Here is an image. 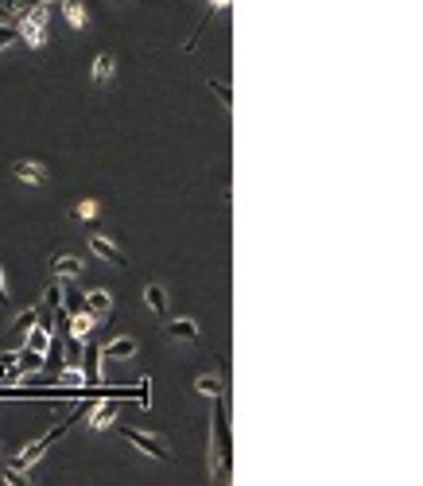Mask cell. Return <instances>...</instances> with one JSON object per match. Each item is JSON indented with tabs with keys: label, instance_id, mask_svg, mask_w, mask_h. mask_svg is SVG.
Here are the masks:
<instances>
[{
	"label": "cell",
	"instance_id": "obj_13",
	"mask_svg": "<svg viewBox=\"0 0 423 486\" xmlns=\"http://www.w3.org/2000/svg\"><path fill=\"white\" fill-rule=\"evenodd\" d=\"M27 350H39V354H47V346H51V327L47 323H39V319H35V327L27 331Z\"/></svg>",
	"mask_w": 423,
	"mask_h": 486
},
{
	"label": "cell",
	"instance_id": "obj_26",
	"mask_svg": "<svg viewBox=\"0 0 423 486\" xmlns=\"http://www.w3.org/2000/svg\"><path fill=\"white\" fill-rule=\"evenodd\" d=\"M148 386H152V377H140V386H136V401H140V409H148Z\"/></svg>",
	"mask_w": 423,
	"mask_h": 486
},
{
	"label": "cell",
	"instance_id": "obj_17",
	"mask_svg": "<svg viewBox=\"0 0 423 486\" xmlns=\"http://www.w3.org/2000/svg\"><path fill=\"white\" fill-rule=\"evenodd\" d=\"M194 389H199L202 397H214V401H217V397H222V377H217V374H202L199 381H194Z\"/></svg>",
	"mask_w": 423,
	"mask_h": 486
},
{
	"label": "cell",
	"instance_id": "obj_28",
	"mask_svg": "<svg viewBox=\"0 0 423 486\" xmlns=\"http://www.w3.org/2000/svg\"><path fill=\"white\" fill-rule=\"evenodd\" d=\"M27 4H32V8H51V12L62 8V0H27Z\"/></svg>",
	"mask_w": 423,
	"mask_h": 486
},
{
	"label": "cell",
	"instance_id": "obj_24",
	"mask_svg": "<svg viewBox=\"0 0 423 486\" xmlns=\"http://www.w3.org/2000/svg\"><path fill=\"white\" fill-rule=\"evenodd\" d=\"M210 90H214L217 98L225 101V105H233V90H229V86H225V82H214V78H210Z\"/></svg>",
	"mask_w": 423,
	"mask_h": 486
},
{
	"label": "cell",
	"instance_id": "obj_19",
	"mask_svg": "<svg viewBox=\"0 0 423 486\" xmlns=\"http://www.w3.org/2000/svg\"><path fill=\"white\" fill-rule=\"evenodd\" d=\"M82 300H86V292H78V288H62V311H67V315L82 311Z\"/></svg>",
	"mask_w": 423,
	"mask_h": 486
},
{
	"label": "cell",
	"instance_id": "obj_6",
	"mask_svg": "<svg viewBox=\"0 0 423 486\" xmlns=\"http://www.w3.org/2000/svg\"><path fill=\"white\" fill-rule=\"evenodd\" d=\"M90 253H98L101 261H109V265H125V253H121V245H113L105 234H93L90 237Z\"/></svg>",
	"mask_w": 423,
	"mask_h": 486
},
{
	"label": "cell",
	"instance_id": "obj_18",
	"mask_svg": "<svg viewBox=\"0 0 423 486\" xmlns=\"http://www.w3.org/2000/svg\"><path fill=\"white\" fill-rule=\"evenodd\" d=\"M109 78H113V55L105 51V55H98V63H93V82L105 86Z\"/></svg>",
	"mask_w": 423,
	"mask_h": 486
},
{
	"label": "cell",
	"instance_id": "obj_9",
	"mask_svg": "<svg viewBox=\"0 0 423 486\" xmlns=\"http://www.w3.org/2000/svg\"><path fill=\"white\" fill-rule=\"evenodd\" d=\"M82 261H78V257H55V261H51V272H55V277L58 280H74V277H82Z\"/></svg>",
	"mask_w": 423,
	"mask_h": 486
},
{
	"label": "cell",
	"instance_id": "obj_1",
	"mask_svg": "<svg viewBox=\"0 0 423 486\" xmlns=\"http://www.w3.org/2000/svg\"><path fill=\"white\" fill-rule=\"evenodd\" d=\"M90 409H93V401H90V405H82V409H78V412H74V416H70V420H62V424H58V428H51L47 436H43V440H35V444H32V447H27V452H20V455H16V463H12V467H20V471H32V467H35V463H39V459H43V452H47V447H51V444H55V440H58V436H62V432H67V428H70V424H74V420H78V416H86V412H90Z\"/></svg>",
	"mask_w": 423,
	"mask_h": 486
},
{
	"label": "cell",
	"instance_id": "obj_22",
	"mask_svg": "<svg viewBox=\"0 0 423 486\" xmlns=\"http://www.w3.org/2000/svg\"><path fill=\"white\" fill-rule=\"evenodd\" d=\"M62 386H70V389H74V393H78V386H86V377H82V369H78L74 362H70V366L62 369Z\"/></svg>",
	"mask_w": 423,
	"mask_h": 486
},
{
	"label": "cell",
	"instance_id": "obj_3",
	"mask_svg": "<svg viewBox=\"0 0 423 486\" xmlns=\"http://www.w3.org/2000/svg\"><path fill=\"white\" fill-rule=\"evenodd\" d=\"M214 428H217V452H222V463H217V478H229V455H233V440H229V420L225 412H214Z\"/></svg>",
	"mask_w": 423,
	"mask_h": 486
},
{
	"label": "cell",
	"instance_id": "obj_12",
	"mask_svg": "<svg viewBox=\"0 0 423 486\" xmlns=\"http://www.w3.org/2000/svg\"><path fill=\"white\" fill-rule=\"evenodd\" d=\"M167 335L183 339V343H194V339H199V323H194V319H171V323H167Z\"/></svg>",
	"mask_w": 423,
	"mask_h": 486
},
{
	"label": "cell",
	"instance_id": "obj_8",
	"mask_svg": "<svg viewBox=\"0 0 423 486\" xmlns=\"http://www.w3.org/2000/svg\"><path fill=\"white\" fill-rule=\"evenodd\" d=\"M12 362H16V374H39V369L47 366V354H39V350H20Z\"/></svg>",
	"mask_w": 423,
	"mask_h": 486
},
{
	"label": "cell",
	"instance_id": "obj_7",
	"mask_svg": "<svg viewBox=\"0 0 423 486\" xmlns=\"http://www.w3.org/2000/svg\"><path fill=\"white\" fill-rule=\"evenodd\" d=\"M82 308L90 311L93 319H105V315H109V308H113V296H109V292H101V288H98V292H86Z\"/></svg>",
	"mask_w": 423,
	"mask_h": 486
},
{
	"label": "cell",
	"instance_id": "obj_29",
	"mask_svg": "<svg viewBox=\"0 0 423 486\" xmlns=\"http://www.w3.org/2000/svg\"><path fill=\"white\" fill-rule=\"evenodd\" d=\"M16 35H20L16 27H0V47H8V43L16 39Z\"/></svg>",
	"mask_w": 423,
	"mask_h": 486
},
{
	"label": "cell",
	"instance_id": "obj_25",
	"mask_svg": "<svg viewBox=\"0 0 423 486\" xmlns=\"http://www.w3.org/2000/svg\"><path fill=\"white\" fill-rule=\"evenodd\" d=\"M4 482H8V486H24L27 478H24V471H20V467H8V471H4Z\"/></svg>",
	"mask_w": 423,
	"mask_h": 486
},
{
	"label": "cell",
	"instance_id": "obj_5",
	"mask_svg": "<svg viewBox=\"0 0 423 486\" xmlns=\"http://www.w3.org/2000/svg\"><path fill=\"white\" fill-rule=\"evenodd\" d=\"M12 176H16L20 183H32V187H47L51 183L47 168H39V164H32V159H20V164H12Z\"/></svg>",
	"mask_w": 423,
	"mask_h": 486
},
{
	"label": "cell",
	"instance_id": "obj_4",
	"mask_svg": "<svg viewBox=\"0 0 423 486\" xmlns=\"http://www.w3.org/2000/svg\"><path fill=\"white\" fill-rule=\"evenodd\" d=\"M47 12L51 8H32L24 16V32H20V35H24L32 47H43V39H47Z\"/></svg>",
	"mask_w": 423,
	"mask_h": 486
},
{
	"label": "cell",
	"instance_id": "obj_14",
	"mask_svg": "<svg viewBox=\"0 0 423 486\" xmlns=\"http://www.w3.org/2000/svg\"><path fill=\"white\" fill-rule=\"evenodd\" d=\"M93 428H109L113 424V416L121 412V401H105V405H93Z\"/></svg>",
	"mask_w": 423,
	"mask_h": 486
},
{
	"label": "cell",
	"instance_id": "obj_15",
	"mask_svg": "<svg viewBox=\"0 0 423 486\" xmlns=\"http://www.w3.org/2000/svg\"><path fill=\"white\" fill-rule=\"evenodd\" d=\"M144 303H148L156 315H167V292H163V284H148V288H144Z\"/></svg>",
	"mask_w": 423,
	"mask_h": 486
},
{
	"label": "cell",
	"instance_id": "obj_30",
	"mask_svg": "<svg viewBox=\"0 0 423 486\" xmlns=\"http://www.w3.org/2000/svg\"><path fill=\"white\" fill-rule=\"evenodd\" d=\"M0 303H8V284H4V272H0Z\"/></svg>",
	"mask_w": 423,
	"mask_h": 486
},
{
	"label": "cell",
	"instance_id": "obj_10",
	"mask_svg": "<svg viewBox=\"0 0 423 486\" xmlns=\"http://www.w3.org/2000/svg\"><path fill=\"white\" fill-rule=\"evenodd\" d=\"M136 354V339H113V343L101 346V358L116 362V358H133Z\"/></svg>",
	"mask_w": 423,
	"mask_h": 486
},
{
	"label": "cell",
	"instance_id": "obj_2",
	"mask_svg": "<svg viewBox=\"0 0 423 486\" xmlns=\"http://www.w3.org/2000/svg\"><path fill=\"white\" fill-rule=\"evenodd\" d=\"M121 436H125L133 447H140L144 455H152V459H159V463H167V459H171V452H167V444H163L159 436H148V432H136V428H121Z\"/></svg>",
	"mask_w": 423,
	"mask_h": 486
},
{
	"label": "cell",
	"instance_id": "obj_31",
	"mask_svg": "<svg viewBox=\"0 0 423 486\" xmlns=\"http://www.w3.org/2000/svg\"><path fill=\"white\" fill-rule=\"evenodd\" d=\"M229 0H210V12H217V8H225Z\"/></svg>",
	"mask_w": 423,
	"mask_h": 486
},
{
	"label": "cell",
	"instance_id": "obj_27",
	"mask_svg": "<svg viewBox=\"0 0 423 486\" xmlns=\"http://www.w3.org/2000/svg\"><path fill=\"white\" fill-rule=\"evenodd\" d=\"M78 218H98V202H93V199H86L82 206H78Z\"/></svg>",
	"mask_w": 423,
	"mask_h": 486
},
{
	"label": "cell",
	"instance_id": "obj_21",
	"mask_svg": "<svg viewBox=\"0 0 423 486\" xmlns=\"http://www.w3.org/2000/svg\"><path fill=\"white\" fill-rule=\"evenodd\" d=\"M62 12H67V20L74 27H86V8L78 4V0H62Z\"/></svg>",
	"mask_w": 423,
	"mask_h": 486
},
{
	"label": "cell",
	"instance_id": "obj_16",
	"mask_svg": "<svg viewBox=\"0 0 423 486\" xmlns=\"http://www.w3.org/2000/svg\"><path fill=\"white\" fill-rule=\"evenodd\" d=\"M86 386H101V350L98 346L86 350Z\"/></svg>",
	"mask_w": 423,
	"mask_h": 486
},
{
	"label": "cell",
	"instance_id": "obj_23",
	"mask_svg": "<svg viewBox=\"0 0 423 486\" xmlns=\"http://www.w3.org/2000/svg\"><path fill=\"white\" fill-rule=\"evenodd\" d=\"M43 308H62V284H51L43 296Z\"/></svg>",
	"mask_w": 423,
	"mask_h": 486
},
{
	"label": "cell",
	"instance_id": "obj_11",
	"mask_svg": "<svg viewBox=\"0 0 423 486\" xmlns=\"http://www.w3.org/2000/svg\"><path fill=\"white\" fill-rule=\"evenodd\" d=\"M93 327H98V319H93L86 308L70 315V335H74V339H82V343H86V339H90V331H93Z\"/></svg>",
	"mask_w": 423,
	"mask_h": 486
},
{
	"label": "cell",
	"instance_id": "obj_20",
	"mask_svg": "<svg viewBox=\"0 0 423 486\" xmlns=\"http://www.w3.org/2000/svg\"><path fill=\"white\" fill-rule=\"evenodd\" d=\"M35 319H39V308H27V311H20V315H16V327H12V331H16L20 339H24L27 331L35 327Z\"/></svg>",
	"mask_w": 423,
	"mask_h": 486
}]
</instances>
